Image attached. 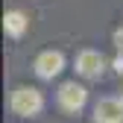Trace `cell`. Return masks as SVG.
Instances as JSON below:
<instances>
[{
  "label": "cell",
  "mask_w": 123,
  "mask_h": 123,
  "mask_svg": "<svg viewBox=\"0 0 123 123\" xmlns=\"http://www.w3.org/2000/svg\"><path fill=\"white\" fill-rule=\"evenodd\" d=\"M44 105H47V100H44V94L35 85H15L9 91V111L15 117H21V120L41 117Z\"/></svg>",
  "instance_id": "obj_1"
},
{
  "label": "cell",
  "mask_w": 123,
  "mask_h": 123,
  "mask_svg": "<svg viewBox=\"0 0 123 123\" xmlns=\"http://www.w3.org/2000/svg\"><path fill=\"white\" fill-rule=\"evenodd\" d=\"M88 105V88L76 79H68V82H59L56 88V109L68 117H79Z\"/></svg>",
  "instance_id": "obj_2"
},
{
  "label": "cell",
  "mask_w": 123,
  "mask_h": 123,
  "mask_svg": "<svg viewBox=\"0 0 123 123\" xmlns=\"http://www.w3.org/2000/svg\"><path fill=\"white\" fill-rule=\"evenodd\" d=\"M111 68V62L105 59L103 50H94V47H85L73 56V70L82 82H97L105 76V70Z\"/></svg>",
  "instance_id": "obj_3"
},
{
  "label": "cell",
  "mask_w": 123,
  "mask_h": 123,
  "mask_svg": "<svg viewBox=\"0 0 123 123\" xmlns=\"http://www.w3.org/2000/svg\"><path fill=\"white\" fill-rule=\"evenodd\" d=\"M65 68H68V56L62 53V50H56V47L41 50V53L32 59V73L38 76V79H44V82L59 79V76L65 73Z\"/></svg>",
  "instance_id": "obj_4"
},
{
  "label": "cell",
  "mask_w": 123,
  "mask_h": 123,
  "mask_svg": "<svg viewBox=\"0 0 123 123\" xmlns=\"http://www.w3.org/2000/svg\"><path fill=\"white\" fill-rule=\"evenodd\" d=\"M94 123H123V97H100L91 109Z\"/></svg>",
  "instance_id": "obj_5"
},
{
  "label": "cell",
  "mask_w": 123,
  "mask_h": 123,
  "mask_svg": "<svg viewBox=\"0 0 123 123\" xmlns=\"http://www.w3.org/2000/svg\"><path fill=\"white\" fill-rule=\"evenodd\" d=\"M26 29H29V15L24 9H9L3 15V32H6V38L21 41L26 35Z\"/></svg>",
  "instance_id": "obj_6"
},
{
  "label": "cell",
  "mask_w": 123,
  "mask_h": 123,
  "mask_svg": "<svg viewBox=\"0 0 123 123\" xmlns=\"http://www.w3.org/2000/svg\"><path fill=\"white\" fill-rule=\"evenodd\" d=\"M111 44H114L117 53H123V26H117L114 32H111Z\"/></svg>",
  "instance_id": "obj_7"
},
{
  "label": "cell",
  "mask_w": 123,
  "mask_h": 123,
  "mask_svg": "<svg viewBox=\"0 0 123 123\" xmlns=\"http://www.w3.org/2000/svg\"><path fill=\"white\" fill-rule=\"evenodd\" d=\"M111 70H114L120 79H123V53H117V56L111 59Z\"/></svg>",
  "instance_id": "obj_8"
}]
</instances>
